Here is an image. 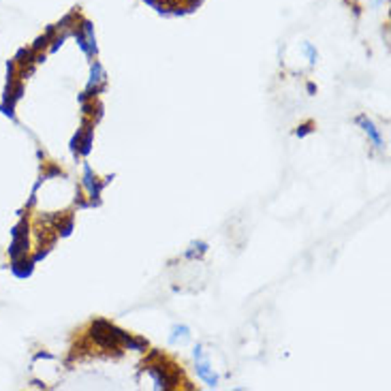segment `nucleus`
<instances>
[{"mask_svg": "<svg viewBox=\"0 0 391 391\" xmlns=\"http://www.w3.org/2000/svg\"><path fill=\"white\" fill-rule=\"evenodd\" d=\"M195 362H197V374H199L209 387H216V385H219V376H216L214 368L209 366V360H207V355L203 353V346H197V348H195Z\"/></svg>", "mask_w": 391, "mask_h": 391, "instance_id": "nucleus-1", "label": "nucleus"}, {"mask_svg": "<svg viewBox=\"0 0 391 391\" xmlns=\"http://www.w3.org/2000/svg\"><path fill=\"white\" fill-rule=\"evenodd\" d=\"M75 39H78L80 47H82L86 54H94V52H96V39H94V30H92V24H90V22H84V24H82V30L75 32Z\"/></svg>", "mask_w": 391, "mask_h": 391, "instance_id": "nucleus-2", "label": "nucleus"}, {"mask_svg": "<svg viewBox=\"0 0 391 391\" xmlns=\"http://www.w3.org/2000/svg\"><path fill=\"white\" fill-rule=\"evenodd\" d=\"M357 124H360V126L364 128V133L370 137V141L374 144V148H376V150H383V137H381L378 128L374 126V122L368 120L366 116H360V118H357Z\"/></svg>", "mask_w": 391, "mask_h": 391, "instance_id": "nucleus-3", "label": "nucleus"}, {"mask_svg": "<svg viewBox=\"0 0 391 391\" xmlns=\"http://www.w3.org/2000/svg\"><path fill=\"white\" fill-rule=\"evenodd\" d=\"M103 82H105V73H103V66L96 62L94 66H92V80H90V86H88V94L94 90H98L101 86H103Z\"/></svg>", "mask_w": 391, "mask_h": 391, "instance_id": "nucleus-4", "label": "nucleus"}, {"mask_svg": "<svg viewBox=\"0 0 391 391\" xmlns=\"http://www.w3.org/2000/svg\"><path fill=\"white\" fill-rule=\"evenodd\" d=\"M84 184H86V189L90 191L92 199H94V197H98V186H96V182H94V175H92L90 167H86V175H84Z\"/></svg>", "mask_w": 391, "mask_h": 391, "instance_id": "nucleus-5", "label": "nucleus"}, {"mask_svg": "<svg viewBox=\"0 0 391 391\" xmlns=\"http://www.w3.org/2000/svg\"><path fill=\"white\" fill-rule=\"evenodd\" d=\"M177 338L186 340V338H189V327H184V325H182V327H177V325H175V327H173V336H171V342H175Z\"/></svg>", "mask_w": 391, "mask_h": 391, "instance_id": "nucleus-6", "label": "nucleus"}, {"mask_svg": "<svg viewBox=\"0 0 391 391\" xmlns=\"http://www.w3.org/2000/svg\"><path fill=\"white\" fill-rule=\"evenodd\" d=\"M304 52H306V54L310 56V62L314 64V62H316V52L312 50V45H310V43H306V45H304Z\"/></svg>", "mask_w": 391, "mask_h": 391, "instance_id": "nucleus-7", "label": "nucleus"}]
</instances>
